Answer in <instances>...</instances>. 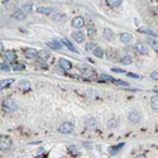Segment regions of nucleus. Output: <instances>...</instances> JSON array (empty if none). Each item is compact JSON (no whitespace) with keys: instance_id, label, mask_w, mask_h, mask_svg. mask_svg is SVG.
I'll list each match as a JSON object with an SVG mask.
<instances>
[{"instance_id":"27","label":"nucleus","mask_w":158,"mask_h":158,"mask_svg":"<svg viewBox=\"0 0 158 158\" xmlns=\"http://www.w3.org/2000/svg\"><path fill=\"white\" fill-rule=\"evenodd\" d=\"M38 57L42 58V59H46V58L49 57V53L47 52V51H39V52H38Z\"/></svg>"},{"instance_id":"11","label":"nucleus","mask_w":158,"mask_h":158,"mask_svg":"<svg viewBox=\"0 0 158 158\" xmlns=\"http://www.w3.org/2000/svg\"><path fill=\"white\" fill-rule=\"evenodd\" d=\"M19 90H22V91L31 90V82L28 80H22L19 82Z\"/></svg>"},{"instance_id":"18","label":"nucleus","mask_w":158,"mask_h":158,"mask_svg":"<svg viewBox=\"0 0 158 158\" xmlns=\"http://www.w3.org/2000/svg\"><path fill=\"white\" fill-rule=\"evenodd\" d=\"M86 125H87L89 129H95L96 128V120L94 118H89L86 120Z\"/></svg>"},{"instance_id":"32","label":"nucleus","mask_w":158,"mask_h":158,"mask_svg":"<svg viewBox=\"0 0 158 158\" xmlns=\"http://www.w3.org/2000/svg\"><path fill=\"white\" fill-rule=\"evenodd\" d=\"M0 68H1V71H4V72H8V71H10V67L6 65V63H1L0 65Z\"/></svg>"},{"instance_id":"38","label":"nucleus","mask_w":158,"mask_h":158,"mask_svg":"<svg viewBox=\"0 0 158 158\" xmlns=\"http://www.w3.org/2000/svg\"><path fill=\"white\" fill-rule=\"evenodd\" d=\"M114 72H117V74H125L124 70H122V68H113Z\"/></svg>"},{"instance_id":"3","label":"nucleus","mask_w":158,"mask_h":158,"mask_svg":"<svg viewBox=\"0 0 158 158\" xmlns=\"http://www.w3.org/2000/svg\"><path fill=\"white\" fill-rule=\"evenodd\" d=\"M128 118H129V122H130V123H134V124L139 123L140 119H142L139 112H137V110H132V112L129 113V115H128Z\"/></svg>"},{"instance_id":"17","label":"nucleus","mask_w":158,"mask_h":158,"mask_svg":"<svg viewBox=\"0 0 158 158\" xmlns=\"http://www.w3.org/2000/svg\"><path fill=\"white\" fill-rule=\"evenodd\" d=\"M4 58H5V61H10L13 62L15 59V53L14 52H11V51H8V52L4 54Z\"/></svg>"},{"instance_id":"7","label":"nucleus","mask_w":158,"mask_h":158,"mask_svg":"<svg viewBox=\"0 0 158 158\" xmlns=\"http://www.w3.org/2000/svg\"><path fill=\"white\" fill-rule=\"evenodd\" d=\"M58 65H59L61 68H63V70H70V68L72 67L71 62L68 61V59H66V58H59L58 59Z\"/></svg>"},{"instance_id":"35","label":"nucleus","mask_w":158,"mask_h":158,"mask_svg":"<svg viewBox=\"0 0 158 158\" xmlns=\"http://www.w3.org/2000/svg\"><path fill=\"white\" fill-rule=\"evenodd\" d=\"M152 42V46H153V48H154L156 52H158V41H151Z\"/></svg>"},{"instance_id":"13","label":"nucleus","mask_w":158,"mask_h":158,"mask_svg":"<svg viewBox=\"0 0 158 158\" xmlns=\"http://www.w3.org/2000/svg\"><path fill=\"white\" fill-rule=\"evenodd\" d=\"M37 11H38V13H41V14H52V13H53V9H52V8L39 6V8H37Z\"/></svg>"},{"instance_id":"29","label":"nucleus","mask_w":158,"mask_h":158,"mask_svg":"<svg viewBox=\"0 0 158 158\" xmlns=\"http://www.w3.org/2000/svg\"><path fill=\"white\" fill-rule=\"evenodd\" d=\"M113 84H117V85H119V86H129V84L128 82H125V81H122V80H117L115 79V81Z\"/></svg>"},{"instance_id":"28","label":"nucleus","mask_w":158,"mask_h":158,"mask_svg":"<svg viewBox=\"0 0 158 158\" xmlns=\"http://www.w3.org/2000/svg\"><path fill=\"white\" fill-rule=\"evenodd\" d=\"M100 79L101 80H104V81H109V82H114V81H115V79L114 77H112V76H109V75H101L100 76Z\"/></svg>"},{"instance_id":"2","label":"nucleus","mask_w":158,"mask_h":158,"mask_svg":"<svg viewBox=\"0 0 158 158\" xmlns=\"http://www.w3.org/2000/svg\"><path fill=\"white\" fill-rule=\"evenodd\" d=\"M58 132L59 133H63V134H71L72 132H74V125L68 122L62 123V124L58 127Z\"/></svg>"},{"instance_id":"39","label":"nucleus","mask_w":158,"mask_h":158,"mask_svg":"<svg viewBox=\"0 0 158 158\" xmlns=\"http://www.w3.org/2000/svg\"><path fill=\"white\" fill-rule=\"evenodd\" d=\"M94 48H95V47H94V43H89L86 46V49L87 51H94Z\"/></svg>"},{"instance_id":"5","label":"nucleus","mask_w":158,"mask_h":158,"mask_svg":"<svg viewBox=\"0 0 158 158\" xmlns=\"http://www.w3.org/2000/svg\"><path fill=\"white\" fill-rule=\"evenodd\" d=\"M11 146V140L10 138H8V137H1V139H0V148L3 149V151H6L8 148Z\"/></svg>"},{"instance_id":"24","label":"nucleus","mask_w":158,"mask_h":158,"mask_svg":"<svg viewBox=\"0 0 158 158\" xmlns=\"http://www.w3.org/2000/svg\"><path fill=\"white\" fill-rule=\"evenodd\" d=\"M82 74H84V76H86V77H91L92 75H95V72H94L91 68L84 67V68H82Z\"/></svg>"},{"instance_id":"37","label":"nucleus","mask_w":158,"mask_h":158,"mask_svg":"<svg viewBox=\"0 0 158 158\" xmlns=\"http://www.w3.org/2000/svg\"><path fill=\"white\" fill-rule=\"evenodd\" d=\"M151 79L158 80V72H157V71H153V72H152V74H151Z\"/></svg>"},{"instance_id":"34","label":"nucleus","mask_w":158,"mask_h":158,"mask_svg":"<svg viewBox=\"0 0 158 158\" xmlns=\"http://www.w3.org/2000/svg\"><path fill=\"white\" fill-rule=\"evenodd\" d=\"M37 65H38V66H41V67H47V65H46V62H44V59H42V58H41V59H39V61H38V62H37Z\"/></svg>"},{"instance_id":"22","label":"nucleus","mask_w":158,"mask_h":158,"mask_svg":"<svg viewBox=\"0 0 158 158\" xmlns=\"http://www.w3.org/2000/svg\"><path fill=\"white\" fill-rule=\"evenodd\" d=\"M47 44H48L51 48H53V49H59L61 48V44H59L58 41H49Z\"/></svg>"},{"instance_id":"41","label":"nucleus","mask_w":158,"mask_h":158,"mask_svg":"<svg viewBox=\"0 0 158 158\" xmlns=\"http://www.w3.org/2000/svg\"><path fill=\"white\" fill-rule=\"evenodd\" d=\"M117 125V120H112V122H109V128H113V127H115Z\"/></svg>"},{"instance_id":"9","label":"nucleus","mask_w":158,"mask_h":158,"mask_svg":"<svg viewBox=\"0 0 158 158\" xmlns=\"http://www.w3.org/2000/svg\"><path fill=\"white\" fill-rule=\"evenodd\" d=\"M135 51H137V52H139L140 54H148V48H147V46L143 44V43H140V42L135 44Z\"/></svg>"},{"instance_id":"36","label":"nucleus","mask_w":158,"mask_h":158,"mask_svg":"<svg viewBox=\"0 0 158 158\" xmlns=\"http://www.w3.org/2000/svg\"><path fill=\"white\" fill-rule=\"evenodd\" d=\"M140 32H142V33H147L148 36H154V33H153L152 31H148V29H140Z\"/></svg>"},{"instance_id":"15","label":"nucleus","mask_w":158,"mask_h":158,"mask_svg":"<svg viewBox=\"0 0 158 158\" xmlns=\"http://www.w3.org/2000/svg\"><path fill=\"white\" fill-rule=\"evenodd\" d=\"M132 39H133V37H132V34H129V33H123L120 36V41L123 43H129Z\"/></svg>"},{"instance_id":"14","label":"nucleus","mask_w":158,"mask_h":158,"mask_svg":"<svg viewBox=\"0 0 158 158\" xmlns=\"http://www.w3.org/2000/svg\"><path fill=\"white\" fill-rule=\"evenodd\" d=\"M125 146V144L124 143H120V144H118V146L117 147H112V148H109V153H110V154H117V153L119 152V151H120V149L123 148V147H124Z\"/></svg>"},{"instance_id":"23","label":"nucleus","mask_w":158,"mask_h":158,"mask_svg":"<svg viewBox=\"0 0 158 158\" xmlns=\"http://www.w3.org/2000/svg\"><path fill=\"white\" fill-rule=\"evenodd\" d=\"M105 1L110 6H119L123 3V0H105Z\"/></svg>"},{"instance_id":"21","label":"nucleus","mask_w":158,"mask_h":158,"mask_svg":"<svg viewBox=\"0 0 158 158\" xmlns=\"http://www.w3.org/2000/svg\"><path fill=\"white\" fill-rule=\"evenodd\" d=\"M14 82V79H8V80H1L0 82V89H5L6 86H9L10 84Z\"/></svg>"},{"instance_id":"16","label":"nucleus","mask_w":158,"mask_h":158,"mask_svg":"<svg viewBox=\"0 0 158 158\" xmlns=\"http://www.w3.org/2000/svg\"><path fill=\"white\" fill-rule=\"evenodd\" d=\"M52 19L56 20V22H65V20H66V15H63L62 13H57V14L52 15Z\"/></svg>"},{"instance_id":"20","label":"nucleus","mask_w":158,"mask_h":158,"mask_svg":"<svg viewBox=\"0 0 158 158\" xmlns=\"http://www.w3.org/2000/svg\"><path fill=\"white\" fill-rule=\"evenodd\" d=\"M104 37H105L108 41H112L113 38H114V33H113L112 29H108V28L104 29Z\"/></svg>"},{"instance_id":"10","label":"nucleus","mask_w":158,"mask_h":158,"mask_svg":"<svg viewBox=\"0 0 158 158\" xmlns=\"http://www.w3.org/2000/svg\"><path fill=\"white\" fill-rule=\"evenodd\" d=\"M24 54L27 58H34L38 56V52L34 48H25L24 49Z\"/></svg>"},{"instance_id":"4","label":"nucleus","mask_w":158,"mask_h":158,"mask_svg":"<svg viewBox=\"0 0 158 158\" xmlns=\"http://www.w3.org/2000/svg\"><path fill=\"white\" fill-rule=\"evenodd\" d=\"M85 25V20L82 16H75L72 19V27L76 28V29H81Z\"/></svg>"},{"instance_id":"12","label":"nucleus","mask_w":158,"mask_h":158,"mask_svg":"<svg viewBox=\"0 0 158 158\" xmlns=\"http://www.w3.org/2000/svg\"><path fill=\"white\" fill-rule=\"evenodd\" d=\"M62 43L65 44V46L67 47V48L71 51V52H74V53H76V54H79V51L75 48V46L72 44V43H71V42L68 41V39H66V38H63V39H62Z\"/></svg>"},{"instance_id":"42","label":"nucleus","mask_w":158,"mask_h":158,"mask_svg":"<svg viewBox=\"0 0 158 158\" xmlns=\"http://www.w3.org/2000/svg\"><path fill=\"white\" fill-rule=\"evenodd\" d=\"M8 1H9V0H3V3H8Z\"/></svg>"},{"instance_id":"40","label":"nucleus","mask_w":158,"mask_h":158,"mask_svg":"<svg viewBox=\"0 0 158 158\" xmlns=\"http://www.w3.org/2000/svg\"><path fill=\"white\" fill-rule=\"evenodd\" d=\"M128 76H129V77H134V79H140V76H139V75L132 74V72H129V74H128Z\"/></svg>"},{"instance_id":"33","label":"nucleus","mask_w":158,"mask_h":158,"mask_svg":"<svg viewBox=\"0 0 158 158\" xmlns=\"http://www.w3.org/2000/svg\"><path fill=\"white\" fill-rule=\"evenodd\" d=\"M23 10H24L25 13L31 11V10H32V4H25V5L23 6Z\"/></svg>"},{"instance_id":"25","label":"nucleus","mask_w":158,"mask_h":158,"mask_svg":"<svg viewBox=\"0 0 158 158\" xmlns=\"http://www.w3.org/2000/svg\"><path fill=\"white\" fill-rule=\"evenodd\" d=\"M151 106L152 109L158 110V96H153L152 100H151Z\"/></svg>"},{"instance_id":"1","label":"nucleus","mask_w":158,"mask_h":158,"mask_svg":"<svg viewBox=\"0 0 158 158\" xmlns=\"http://www.w3.org/2000/svg\"><path fill=\"white\" fill-rule=\"evenodd\" d=\"M1 108H3L4 112H6V113H13V112H15V110L18 109V105H16V102L13 101L11 99H6V100L3 101Z\"/></svg>"},{"instance_id":"19","label":"nucleus","mask_w":158,"mask_h":158,"mask_svg":"<svg viewBox=\"0 0 158 158\" xmlns=\"http://www.w3.org/2000/svg\"><path fill=\"white\" fill-rule=\"evenodd\" d=\"M92 53L95 54L97 58H102V57H104V51H102L100 47H95V48H94V51H92Z\"/></svg>"},{"instance_id":"8","label":"nucleus","mask_w":158,"mask_h":158,"mask_svg":"<svg viewBox=\"0 0 158 158\" xmlns=\"http://www.w3.org/2000/svg\"><path fill=\"white\" fill-rule=\"evenodd\" d=\"M25 15H27V13H25L23 10V8L22 9H18L16 11H14V14H13V18L16 19V20H23L25 18Z\"/></svg>"},{"instance_id":"31","label":"nucleus","mask_w":158,"mask_h":158,"mask_svg":"<svg viewBox=\"0 0 158 158\" xmlns=\"http://www.w3.org/2000/svg\"><path fill=\"white\" fill-rule=\"evenodd\" d=\"M122 63H124V65H130L132 63V58L129 56H125L122 58Z\"/></svg>"},{"instance_id":"6","label":"nucleus","mask_w":158,"mask_h":158,"mask_svg":"<svg viewBox=\"0 0 158 158\" xmlns=\"http://www.w3.org/2000/svg\"><path fill=\"white\" fill-rule=\"evenodd\" d=\"M72 37H74V39H75L76 42H79V43L84 42V39H85V34H84V32L79 31V29L72 33Z\"/></svg>"},{"instance_id":"26","label":"nucleus","mask_w":158,"mask_h":158,"mask_svg":"<svg viewBox=\"0 0 158 158\" xmlns=\"http://www.w3.org/2000/svg\"><path fill=\"white\" fill-rule=\"evenodd\" d=\"M11 67H13V70L14 71H22V70H24L25 66L23 65V63H13Z\"/></svg>"},{"instance_id":"30","label":"nucleus","mask_w":158,"mask_h":158,"mask_svg":"<svg viewBox=\"0 0 158 158\" xmlns=\"http://www.w3.org/2000/svg\"><path fill=\"white\" fill-rule=\"evenodd\" d=\"M87 33L90 34V36H92V34H95V28H94V24H89L87 25Z\"/></svg>"}]
</instances>
